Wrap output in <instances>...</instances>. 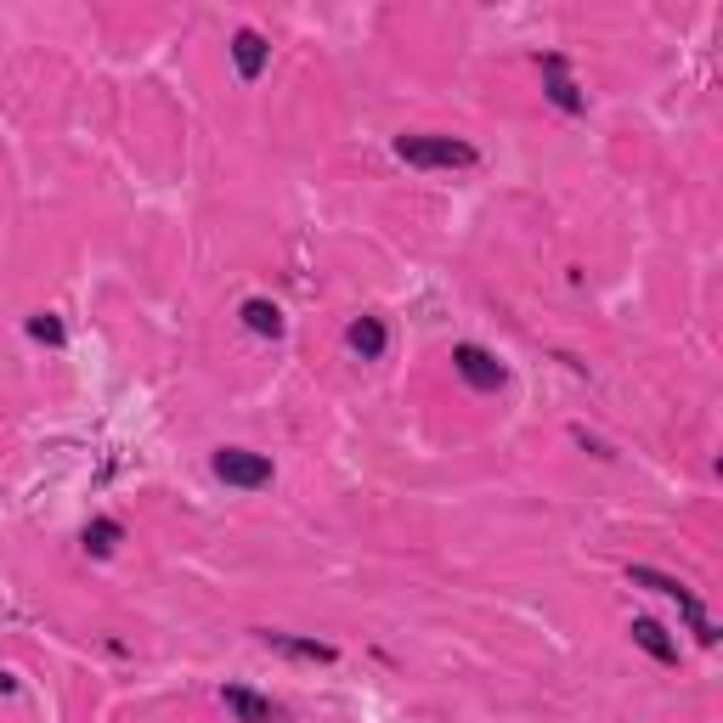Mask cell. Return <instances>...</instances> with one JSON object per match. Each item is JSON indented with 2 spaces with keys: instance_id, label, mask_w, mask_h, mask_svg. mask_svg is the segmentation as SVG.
<instances>
[{
  "instance_id": "cell-1",
  "label": "cell",
  "mask_w": 723,
  "mask_h": 723,
  "mask_svg": "<svg viewBox=\"0 0 723 723\" xmlns=\"http://www.w3.org/2000/svg\"><path fill=\"white\" fill-rule=\"evenodd\" d=\"M396 158L418 164V170H470L475 164V147L458 142V137H430V130H407L396 137Z\"/></svg>"
},
{
  "instance_id": "cell-2",
  "label": "cell",
  "mask_w": 723,
  "mask_h": 723,
  "mask_svg": "<svg viewBox=\"0 0 723 723\" xmlns=\"http://www.w3.org/2000/svg\"><path fill=\"white\" fill-rule=\"evenodd\" d=\"M210 470H215L226 486H238V491L272 486V458H266V452H249V447H221Z\"/></svg>"
},
{
  "instance_id": "cell-3",
  "label": "cell",
  "mask_w": 723,
  "mask_h": 723,
  "mask_svg": "<svg viewBox=\"0 0 723 723\" xmlns=\"http://www.w3.org/2000/svg\"><path fill=\"white\" fill-rule=\"evenodd\" d=\"M452 368H458V379L475 384V390H503L509 384V368L486 345H452Z\"/></svg>"
},
{
  "instance_id": "cell-4",
  "label": "cell",
  "mask_w": 723,
  "mask_h": 723,
  "mask_svg": "<svg viewBox=\"0 0 723 723\" xmlns=\"http://www.w3.org/2000/svg\"><path fill=\"white\" fill-rule=\"evenodd\" d=\"M254 639L266 644V650H277V655H294V662H311V667L340 662V650L328 644V639H300V633H277V628H260Z\"/></svg>"
},
{
  "instance_id": "cell-5",
  "label": "cell",
  "mask_w": 723,
  "mask_h": 723,
  "mask_svg": "<svg viewBox=\"0 0 723 723\" xmlns=\"http://www.w3.org/2000/svg\"><path fill=\"white\" fill-rule=\"evenodd\" d=\"M221 701H226V712H233L238 723H288V707H277L272 696H254V689H244V684H226Z\"/></svg>"
},
{
  "instance_id": "cell-6",
  "label": "cell",
  "mask_w": 723,
  "mask_h": 723,
  "mask_svg": "<svg viewBox=\"0 0 723 723\" xmlns=\"http://www.w3.org/2000/svg\"><path fill=\"white\" fill-rule=\"evenodd\" d=\"M543 80H548V103H554V108H566V114H582V108H588V96H582L577 80L566 74V57H560V51L543 57Z\"/></svg>"
},
{
  "instance_id": "cell-7",
  "label": "cell",
  "mask_w": 723,
  "mask_h": 723,
  "mask_svg": "<svg viewBox=\"0 0 723 723\" xmlns=\"http://www.w3.org/2000/svg\"><path fill=\"white\" fill-rule=\"evenodd\" d=\"M233 62H238V80H260L266 74V62H272V46H266V35H254V28H238L233 35Z\"/></svg>"
},
{
  "instance_id": "cell-8",
  "label": "cell",
  "mask_w": 723,
  "mask_h": 723,
  "mask_svg": "<svg viewBox=\"0 0 723 723\" xmlns=\"http://www.w3.org/2000/svg\"><path fill=\"white\" fill-rule=\"evenodd\" d=\"M345 345H351L362 362H379V356H384V345H390L384 317H356V322L345 328Z\"/></svg>"
},
{
  "instance_id": "cell-9",
  "label": "cell",
  "mask_w": 723,
  "mask_h": 723,
  "mask_svg": "<svg viewBox=\"0 0 723 723\" xmlns=\"http://www.w3.org/2000/svg\"><path fill=\"white\" fill-rule=\"evenodd\" d=\"M633 644L644 650V655H655V662H662V667H673L678 662V644L667 639V628H662V621H650V616H633Z\"/></svg>"
},
{
  "instance_id": "cell-10",
  "label": "cell",
  "mask_w": 723,
  "mask_h": 723,
  "mask_svg": "<svg viewBox=\"0 0 723 723\" xmlns=\"http://www.w3.org/2000/svg\"><path fill=\"white\" fill-rule=\"evenodd\" d=\"M244 328L260 334V340H277L283 334V311L272 300H244Z\"/></svg>"
},
{
  "instance_id": "cell-11",
  "label": "cell",
  "mask_w": 723,
  "mask_h": 723,
  "mask_svg": "<svg viewBox=\"0 0 723 723\" xmlns=\"http://www.w3.org/2000/svg\"><path fill=\"white\" fill-rule=\"evenodd\" d=\"M119 543H125V525L119 520H91L85 525V554H96V560H108Z\"/></svg>"
},
{
  "instance_id": "cell-12",
  "label": "cell",
  "mask_w": 723,
  "mask_h": 723,
  "mask_svg": "<svg viewBox=\"0 0 723 723\" xmlns=\"http://www.w3.org/2000/svg\"><path fill=\"white\" fill-rule=\"evenodd\" d=\"M28 340H40V345H62L69 334H62V322H57L51 311H40V317H28Z\"/></svg>"
},
{
  "instance_id": "cell-13",
  "label": "cell",
  "mask_w": 723,
  "mask_h": 723,
  "mask_svg": "<svg viewBox=\"0 0 723 723\" xmlns=\"http://www.w3.org/2000/svg\"><path fill=\"white\" fill-rule=\"evenodd\" d=\"M12 689H17V684H12V673H0V696H12Z\"/></svg>"
}]
</instances>
